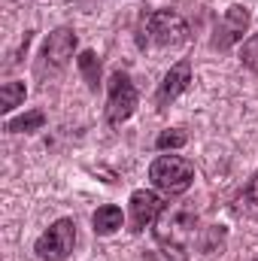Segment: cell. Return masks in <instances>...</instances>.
Instances as JSON below:
<instances>
[{
    "instance_id": "1",
    "label": "cell",
    "mask_w": 258,
    "mask_h": 261,
    "mask_svg": "<svg viewBox=\"0 0 258 261\" xmlns=\"http://www.w3.org/2000/svg\"><path fill=\"white\" fill-rule=\"evenodd\" d=\"M189 40V21L173 9H155L140 18L137 24V46L140 49H176Z\"/></svg>"
},
{
    "instance_id": "2",
    "label": "cell",
    "mask_w": 258,
    "mask_h": 261,
    "mask_svg": "<svg viewBox=\"0 0 258 261\" xmlns=\"http://www.w3.org/2000/svg\"><path fill=\"white\" fill-rule=\"evenodd\" d=\"M194 225H197V219L186 206H173V210L161 213L155 237H158V246L164 249L167 261H186V249L194 237Z\"/></svg>"
},
{
    "instance_id": "3",
    "label": "cell",
    "mask_w": 258,
    "mask_h": 261,
    "mask_svg": "<svg viewBox=\"0 0 258 261\" xmlns=\"http://www.w3.org/2000/svg\"><path fill=\"white\" fill-rule=\"evenodd\" d=\"M149 179L155 182L158 192L176 197V195H183V192L192 189L194 164L189 161V158H183V155H161V158L152 161V167H149Z\"/></svg>"
},
{
    "instance_id": "4",
    "label": "cell",
    "mask_w": 258,
    "mask_h": 261,
    "mask_svg": "<svg viewBox=\"0 0 258 261\" xmlns=\"http://www.w3.org/2000/svg\"><path fill=\"white\" fill-rule=\"evenodd\" d=\"M137 103H140V94H137L131 76L128 73H122V70H116V73L110 76L107 122H110V125H122V122H128L131 116H134V110H137Z\"/></svg>"
},
{
    "instance_id": "5",
    "label": "cell",
    "mask_w": 258,
    "mask_h": 261,
    "mask_svg": "<svg viewBox=\"0 0 258 261\" xmlns=\"http://www.w3.org/2000/svg\"><path fill=\"white\" fill-rule=\"evenodd\" d=\"M76 246V222L73 219H58L49 225V231L37 240L34 252L43 261H64Z\"/></svg>"
},
{
    "instance_id": "6",
    "label": "cell",
    "mask_w": 258,
    "mask_h": 261,
    "mask_svg": "<svg viewBox=\"0 0 258 261\" xmlns=\"http://www.w3.org/2000/svg\"><path fill=\"white\" fill-rule=\"evenodd\" d=\"M249 21H252V15H249V9H246V6H240V3L228 6V12H225V15H222V21L216 24L213 49L225 52V49H231L234 43H240V40H243V34L249 31Z\"/></svg>"
},
{
    "instance_id": "7",
    "label": "cell",
    "mask_w": 258,
    "mask_h": 261,
    "mask_svg": "<svg viewBox=\"0 0 258 261\" xmlns=\"http://www.w3.org/2000/svg\"><path fill=\"white\" fill-rule=\"evenodd\" d=\"M161 213H164V203L155 192H146V189L134 192L131 195V231L134 234L146 231L155 219H161Z\"/></svg>"
},
{
    "instance_id": "8",
    "label": "cell",
    "mask_w": 258,
    "mask_h": 261,
    "mask_svg": "<svg viewBox=\"0 0 258 261\" xmlns=\"http://www.w3.org/2000/svg\"><path fill=\"white\" fill-rule=\"evenodd\" d=\"M189 85H192V64H189V61L173 64L167 73H164L161 85H158L155 103H158V107H167V103H170V100H176V97H179Z\"/></svg>"
},
{
    "instance_id": "9",
    "label": "cell",
    "mask_w": 258,
    "mask_h": 261,
    "mask_svg": "<svg viewBox=\"0 0 258 261\" xmlns=\"http://www.w3.org/2000/svg\"><path fill=\"white\" fill-rule=\"evenodd\" d=\"M73 52H76V34H73L70 28H58V31H52L49 40H46V46H43V58H46V64L55 67V70H61V67L73 58Z\"/></svg>"
},
{
    "instance_id": "10",
    "label": "cell",
    "mask_w": 258,
    "mask_h": 261,
    "mask_svg": "<svg viewBox=\"0 0 258 261\" xmlns=\"http://www.w3.org/2000/svg\"><path fill=\"white\" fill-rule=\"evenodd\" d=\"M122 228V210L119 206H113V203H107V206H100L97 213H94V231L97 234H113V231H119Z\"/></svg>"
},
{
    "instance_id": "11",
    "label": "cell",
    "mask_w": 258,
    "mask_h": 261,
    "mask_svg": "<svg viewBox=\"0 0 258 261\" xmlns=\"http://www.w3.org/2000/svg\"><path fill=\"white\" fill-rule=\"evenodd\" d=\"M43 125H46V113L34 110V113H28V116L9 119V122H6V130H9V134H31V130H40Z\"/></svg>"
},
{
    "instance_id": "12",
    "label": "cell",
    "mask_w": 258,
    "mask_h": 261,
    "mask_svg": "<svg viewBox=\"0 0 258 261\" xmlns=\"http://www.w3.org/2000/svg\"><path fill=\"white\" fill-rule=\"evenodd\" d=\"M234 210L240 216H252V219L258 216V170H255V176L249 179V186L243 189V195L237 197V206Z\"/></svg>"
},
{
    "instance_id": "13",
    "label": "cell",
    "mask_w": 258,
    "mask_h": 261,
    "mask_svg": "<svg viewBox=\"0 0 258 261\" xmlns=\"http://www.w3.org/2000/svg\"><path fill=\"white\" fill-rule=\"evenodd\" d=\"M79 70H82L88 88L97 91V88H100V61H97V55H94V52H82V55H79Z\"/></svg>"
},
{
    "instance_id": "14",
    "label": "cell",
    "mask_w": 258,
    "mask_h": 261,
    "mask_svg": "<svg viewBox=\"0 0 258 261\" xmlns=\"http://www.w3.org/2000/svg\"><path fill=\"white\" fill-rule=\"evenodd\" d=\"M24 94H28L24 82H6V85L0 88V110H3V113L15 110V107L24 100Z\"/></svg>"
},
{
    "instance_id": "15",
    "label": "cell",
    "mask_w": 258,
    "mask_h": 261,
    "mask_svg": "<svg viewBox=\"0 0 258 261\" xmlns=\"http://www.w3.org/2000/svg\"><path fill=\"white\" fill-rule=\"evenodd\" d=\"M189 143V134L183 128H173V130H161L158 134V140H155V146L158 149H179V146H186Z\"/></svg>"
},
{
    "instance_id": "16",
    "label": "cell",
    "mask_w": 258,
    "mask_h": 261,
    "mask_svg": "<svg viewBox=\"0 0 258 261\" xmlns=\"http://www.w3.org/2000/svg\"><path fill=\"white\" fill-rule=\"evenodd\" d=\"M240 61L249 67V70H255L258 73V34H252L246 43H243V52H240Z\"/></svg>"
},
{
    "instance_id": "17",
    "label": "cell",
    "mask_w": 258,
    "mask_h": 261,
    "mask_svg": "<svg viewBox=\"0 0 258 261\" xmlns=\"http://www.w3.org/2000/svg\"><path fill=\"white\" fill-rule=\"evenodd\" d=\"M255 261H258V258H255Z\"/></svg>"
}]
</instances>
